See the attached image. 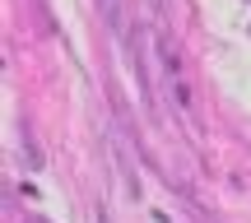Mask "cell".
Segmentation results:
<instances>
[{
  "mask_svg": "<svg viewBox=\"0 0 251 223\" xmlns=\"http://www.w3.org/2000/svg\"><path fill=\"white\" fill-rule=\"evenodd\" d=\"M158 51H163V70H168V84H172V93H177V102L191 107V89H186V79H181V61H177L168 37H158Z\"/></svg>",
  "mask_w": 251,
  "mask_h": 223,
  "instance_id": "cell-1",
  "label": "cell"
}]
</instances>
